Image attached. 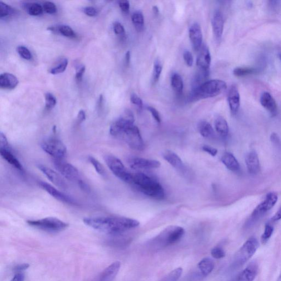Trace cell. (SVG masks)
<instances>
[{"label": "cell", "mask_w": 281, "mask_h": 281, "mask_svg": "<svg viewBox=\"0 0 281 281\" xmlns=\"http://www.w3.org/2000/svg\"><path fill=\"white\" fill-rule=\"evenodd\" d=\"M279 58L281 62V53H280L279 54Z\"/></svg>", "instance_id": "e7e4bbea"}, {"label": "cell", "mask_w": 281, "mask_h": 281, "mask_svg": "<svg viewBox=\"0 0 281 281\" xmlns=\"http://www.w3.org/2000/svg\"><path fill=\"white\" fill-rule=\"evenodd\" d=\"M227 88L225 81L219 80L207 81L194 88L191 96L192 101L214 98L223 93Z\"/></svg>", "instance_id": "3957f363"}, {"label": "cell", "mask_w": 281, "mask_h": 281, "mask_svg": "<svg viewBox=\"0 0 281 281\" xmlns=\"http://www.w3.org/2000/svg\"><path fill=\"white\" fill-rule=\"evenodd\" d=\"M228 103L232 114L238 113L240 106V95L238 87L235 84L232 85L228 93Z\"/></svg>", "instance_id": "ac0fdd59"}, {"label": "cell", "mask_w": 281, "mask_h": 281, "mask_svg": "<svg viewBox=\"0 0 281 281\" xmlns=\"http://www.w3.org/2000/svg\"><path fill=\"white\" fill-rule=\"evenodd\" d=\"M268 6L271 11L278 12L281 8V2L279 1H270Z\"/></svg>", "instance_id": "681fc988"}, {"label": "cell", "mask_w": 281, "mask_h": 281, "mask_svg": "<svg viewBox=\"0 0 281 281\" xmlns=\"http://www.w3.org/2000/svg\"><path fill=\"white\" fill-rule=\"evenodd\" d=\"M278 281H281V273L280 274V277H279Z\"/></svg>", "instance_id": "03108f58"}, {"label": "cell", "mask_w": 281, "mask_h": 281, "mask_svg": "<svg viewBox=\"0 0 281 281\" xmlns=\"http://www.w3.org/2000/svg\"><path fill=\"white\" fill-rule=\"evenodd\" d=\"M41 147L43 151L54 159L64 158L67 152L65 144L61 140L54 138L43 140Z\"/></svg>", "instance_id": "30bf717a"}, {"label": "cell", "mask_w": 281, "mask_h": 281, "mask_svg": "<svg viewBox=\"0 0 281 281\" xmlns=\"http://www.w3.org/2000/svg\"><path fill=\"white\" fill-rule=\"evenodd\" d=\"M148 110L149 111L150 113L153 116V117L156 121L157 122L160 123L161 122V118L160 117L159 113L157 109H155L154 108L152 107V106H148L147 107Z\"/></svg>", "instance_id": "f907efd6"}, {"label": "cell", "mask_w": 281, "mask_h": 281, "mask_svg": "<svg viewBox=\"0 0 281 281\" xmlns=\"http://www.w3.org/2000/svg\"><path fill=\"white\" fill-rule=\"evenodd\" d=\"M15 9L7 4L0 2V17L1 18L7 17L15 13Z\"/></svg>", "instance_id": "e575fe53"}, {"label": "cell", "mask_w": 281, "mask_h": 281, "mask_svg": "<svg viewBox=\"0 0 281 281\" xmlns=\"http://www.w3.org/2000/svg\"><path fill=\"white\" fill-rule=\"evenodd\" d=\"M130 101L133 105H137L140 108H141L143 106L142 100L137 95L133 94L131 95Z\"/></svg>", "instance_id": "c3c4849f"}, {"label": "cell", "mask_w": 281, "mask_h": 281, "mask_svg": "<svg viewBox=\"0 0 281 281\" xmlns=\"http://www.w3.org/2000/svg\"><path fill=\"white\" fill-rule=\"evenodd\" d=\"M259 246V242L254 237L247 240L237 252L235 259V265L239 266L246 263L256 253Z\"/></svg>", "instance_id": "52a82bcc"}, {"label": "cell", "mask_w": 281, "mask_h": 281, "mask_svg": "<svg viewBox=\"0 0 281 281\" xmlns=\"http://www.w3.org/2000/svg\"><path fill=\"white\" fill-rule=\"evenodd\" d=\"M198 268H199L201 273L204 276L210 275L214 268V263L210 258L203 259L199 263H198Z\"/></svg>", "instance_id": "f546056e"}, {"label": "cell", "mask_w": 281, "mask_h": 281, "mask_svg": "<svg viewBox=\"0 0 281 281\" xmlns=\"http://www.w3.org/2000/svg\"><path fill=\"white\" fill-rule=\"evenodd\" d=\"M214 125L216 132L222 138H226L229 135L228 123L224 117L218 115L215 119Z\"/></svg>", "instance_id": "83f0119b"}, {"label": "cell", "mask_w": 281, "mask_h": 281, "mask_svg": "<svg viewBox=\"0 0 281 281\" xmlns=\"http://www.w3.org/2000/svg\"><path fill=\"white\" fill-rule=\"evenodd\" d=\"M45 105L47 110H51L55 107L57 104V100L54 95L48 93L45 95Z\"/></svg>", "instance_id": "60d3db41"}, {"label": "cell", "mask_w": 281, "mask_h": 281, "mask_svg": "<svg viewBox=\"0 0 281 281\" xmlns=\"http://www.w3.org/2000/svg\"><path fill=\"white\" fill-rule=\"evenodd\" d=\"M278 201V196L275 192H270L266 195L265 199L256 207L250 217L249 221V225H251L252 223L257 220L259 218L262 216L265 213L275 206L276 203Z\"/></svg>", "instance_id": "7c38bea8"}, {"label": "cell", "mask_w": 281, "mask_h": 281, "mask_svg": "<svg viewBox=\"0 0 281 281\" xmlns=\"http://www.w3.org/2000/svg\"><path fill=\"white\" fill-rule=\"evenodd\" d=\"M38 169L47 177L48 180L51 181L53 184L61 189H67L68 187L67 184L60 173H57L55 171L52 170L43 165L39 164L37 166Z\"/></svg>", "instance_id": "5bb4252c"}, {"label": "cell", "mask_w": 281, "mask_h": 281, "mask_svg": "<svg viewBox=\"0 0 281 281\" xmlns=\"http://www.w3.org/2000/svg\"><path fill=\"white\" fill-rule=\"evenodd\" d=\"M171 84L173 90L177 94H181L183 89V82L180 75L174 73L172 76Z\"/></svg>", "instance_id": "4dcf8cb0"}, {"label": "cell", "mask_w": 281, "mask_h": 281, "mask_svg": "<svg viewBox=\"0 0 281 281\" xmlns=\"http://www.w3.org/2000/svg\"><path fill=\"white\" fill-rule=\"evenodd\" d=\"M163 157L171 166L179 172L185 171V167L181 159L177 154L171 151H166L163 152Z\"/></svg>", "instance_id": "603a6c76"}, {"label": "cell", "mask_w": 281, "mask_h": 281, "mask_svg": "<svg viewBox=\"0 0 281 281\" xmlns=\"http://www.w3.org/2000/svg\"><path fill=\"white\" fill-rule=\"evenodd\" d=\"M42 7L43 11L48 14H55L57 12V7L55 3L46 1L43 3Z\"/></svg>", "instance_id": "ee69618b"}, {"label": "cell", "mask_w": 281, "mask_h": 281, "mask_svg": "<svg viewBox=\"0 0 281 281\" xmlns=\"http://www.w3.org/2000/svg\"><path fill=\"white\" fill-rule=\"evenodd\" d=\"M38 184H39V186L43 190L46 191V192L55 198L56 200L70 205H77V202L74 198L66 195L64 192L58 190L57 189L51 186L50 184L43 181H40Z\"/></svg>", "instance_id": "4fadbf2b"}, {"label": "cell", "mask_w": 281, "mask_h": 281, "mask_svg": "<svg viewBox=\"0 0 281 281\" xmlns=\"http://www.w3.org/2000/svg\"><path fill=\"white\" fill-rule=\"evenodd\" d=\"M58 34L68 37L73 38L76 36L75 33L72 28L66 25L58 26Z\"/></svg>", "instance_id": "d590c367"}, {"label": "cell", "mask_w": 281, "mask_h": 281, "mask_svg": "<svg viewBox=\"0 0 281 281\" xmlns=\"http://www.w3.org/2000/svg\"><path fill=\"white\" fill-rule=\"evenodd\" d=\"M270 139H271V142H272L273 143L275 144L276 145V146H280V145L281 144V140H280V138L279 137V136L278 135V134H276L275 133H273V134H271Z\"/></svg>", "instance_id": "6f0895ef"}, {"label": "cell", "mask_w": 281, "mask_h": 281, "mask_svg": "<svg viewBox=\"0 0 281 281\" xmlns=\"http://www.w3.org/2000/svg\"><path fill=\"white\" fill-rule=\"evenodd\" d=\"M163 70V66L160 61L157 60L154 63L153 71V81L156 83L161 76L162 71Z\"/></svg>", "instance_id": "ab89813d"}, {"label": "cell", "mask_w": 281, "mask_h": 281, "mask_svg": "<svg viewBox=\"0 0 281 281\" xmlns=\"http://www.w3.org/2000/svg\"><path fill=\"white\" fill-rule=\"evenodd\" d=\"M121 266L119 261H115L105 268L101 273L99 281H113L118 274Z\"/></svg>", "instance_id": "d4e9b609"}, {"label": "cell", "mask_w": 281, "mask_h": 281, "mask_svg": "<svg viewBox=\"0 0 281 281\" xmlns=\"http://www.w3.org/2000/svg\"><path fill=\"white\" fill-rule=\"evenodd\" d=\"M198 129L203 138H212L215 137L214 129L210 123L207 121H201L198 125Z\"/></svg>", "instance_id": "f1b7e54d"}, {"label": "cell", "mask_w": 281, "mask_h": 281, "mask_svg": "<svg viewBox=\"0 0 281 281\" xmlns=\"http://www.w3.org/2000/svg\"><path fill=\"white\" fill-rule=\"evenodd\" d=\"M25 276L21 273H18L14 275L11 281H24Z\"/></svg>", "instance_id": "91938a15"}, {"label": "cell", "mask_w": 281, "mask_h": 281, "mask_svg": "<svg viewBox=\"0 0 281 281\" xmlns=\"http://www.w3.org/2000/svg\"><path fill=\"white\" fill-rule=\"evenodd\" d=\"M211 254L213 258L216 259H220L224 258L225 252L221 247L215 246L211 251Z\"/></svg>", "instance_id": "f6af8a7d"}, {"label": "cell", "mask_w": 281, "mask_h": 281, "mask_svg": "<svg viewBox=\"0 0 281 281\" xmlns=\"http://www.w3.org/2000/svg\"><path fill=\"white\" fill-rule=\"evenodd\" d=\"M30 267V265L28 264H23L17 265L14 268V271L17 273H21L22 271L27 270Z\"/></svg>", "instance_id": "9f6ffc18"}, {"label": "cell", "mask_w": 281, "mask_h": 281, "mask_svg": "<svg viewBox=\"0 0 281 281\" xmlns=\"http://www.w3.org/2000/svg\"><path fill=\"white\" fill-rule=\"evenodd\" d=\"M88 159L89 161L92 165H93L96 172L98 173L99 175L102 176H105V171L103 165H102L100 162L98 161V160L93 157L90 156L89 157Z\"/></svg>", "instance_id": "8d00e7d4"}, {"label": "cell", "mask_w": 281, "mask_h": 281, "mask_svg": "<svg viewBox=\"0 0 281 281\" xmlns=\"http://www.w3.org/2000/svg\"><path fill=\"white\" fill-rule=\"evenodd\" d=\"M17 50L19 56L23 58V59L26 60H31L32 59V53L27 47L21 46L18 47Z\"/></svg>", "instance_id": "7bdbcfd3"}, {"label": "cell", "mask_w": 281, "mask_h": 281, "mask_svg": "<svg viewBox=\"0 0 281 281\" xmlns=\"http://www.w3.org/2000/svg\"><path fill=\"white\" fill-rule=\"evenodd\" d=\"M0 154L1 157L5 160L12 166L15 168L17 170L23 171L24 170L22 164L19 162L18 158L12 153L10 147L7 148H0Z\"/></svg>", "instance_id": "cb8c5ba5"}, {"label": "cell", "mask_w": 281, "mask_h": 281, "mask_svg": "<svg viewBox=\"0 0 281 281\" xmlns=\"http://www.w3.org/2000/svg\"><path fill=\"white\" fill-rule=\"evenodd\" d=\"M113 30L116 35H125V29L122 24L118 22H115L113 24Z\"/></svg>", "instance_id": "bcb514c9"}, {"label": "cell", "mask_w": 281, "mask_h": 281, "mask_svg": "<svg viewBox=\"0 0 281 281\" xmlns=\"http://www.w3.org/2000/svg\"><path fill=\"white\" fill-rule=\"evenodd\" d=\"M68 64H69V61L67 59L63 60L59 65L50 70V73L53 75L62 73L66 70Z\"/></svg>", "instance_id": "74e56055"}, {"label": "cell", "mask_w": 281, "mask_h": 281, "mask_svg": "<svg viewBox=\"0 0 281 281\" xmlns=\"http://www.w3.org/2000/svg\"><path fill=\"white\" fill-rule=\"evenodd\" d=\"M202 149L203 151L210 154L212 157H215L217 154V150L212 147L211 146H208V145H205L202 147Z\"/></svg>", "instance_id": "816d5d0a"}, {"label": "cell", "mask_w": 281, "mask_h": 281, "mask_svg": "<svg viewBox=\"0 0 281 281\" xmlns=\"http://www.w3.org/2000/svg\"><path fill=\"white\" fill-rule=\"evenodd\" d=\"M105 162L114 175L125 182H132L133 174L129 172L120 160L113 155H106Z\"/></svg>", "instance_id": "8992f818"}, {"label": "cell", "mask_w": 281, "mask_h": 281, "mask_svg": "<svg viewBox=\"0 0 281 281\" xmlns=\"http://www.w3.org/2000/svg\"><path fill=\"white\" fill-rule=\"evenodd\" d=\"M182 271V268H177L166 276L162 281H177L180 278Z\"/></svg>", "instance_id": "f35d334b"}, {"label": "cell", "mask_w": 281, "mask_h": 281, "mask_svg": "<svg viewBox=\"0 0 281 281\" xmlns=\"http://www.w3.org/2000/svg\"><path fill=\"white\" fill-rule=\"evenodd\" d=\"M130 57H131L130 52L128 51L127 53H126L125 58V65L127 66H129L130 64Z\"/></svg>", "instance_id": "6125c7cd"}, {"label": "cell", "mask_w": 281, "mask_h": 281, "mask_svg": "<svg viewBox=\"0 0 281 281\" xmlns=\"http://www.w3.org/2000/svg\"><path fill=\"white\" fill-rule=\"evenodd\" d=\"M258 72V71L253 68L238 67L234 70L233 73L236 76L242 77L256 74Z\"/></svg>", "instance_id": "836d02e7"}, {"label": "cell", "mask_w": 281, "mask_h": 281, "mask_svg": "<svg viewBox=\"0 0 281 281\" xmlns=\"http://www.w3.org/2000/svg\"><path fill=\"white\" fill-rule=\"evenodd\" d=\"M53 162L56 170L67 180L77 183L81 180L79 171L72 164L63 159H54Z\"/></svg>", "instance_id": "8fae6325"}, {"label": "cell", "mask_w": 281, "mask_h": 281, "mask_svg": "<svg viewBox=\"0 0 281 281\" xmlns=\"http://www.w3.org/2000/svg\"><path fill=\"white\" fill-rule=\"evenodd\" d=\"M85 71V67L81 66L76 69L75 79L77 82H80L82 80V76L84 74Z\"/></svg>", "instance_id": "f5cc1de1"}, {"label": "cell", "mask_w": 281, "mask_h": 281, "mask_svg": "<svg viewBox=\"0 0 281 281\" xmlns=\"http://www.w3.org/2000/svg\"><path fill=\"white\" fill-rule=\"evenodd\" d=\"M245 162L247 169L251 175H256L260 171V161L258 155L255 151H251L246 154Z\"/></svg>", "instance_id": "44dd1931"}, {"label": "cell", "mask_w": 281, "mask_h": 281, "mask_svg": "<svg viewBox=\"0 0 281 281\" xmlns=\"http://www.w3.org/2000/svg\"><path fill=\"white\" fill-rule=\"evenodd\" d=\"M84 12L87 16L90 17H95L98 14V11L93 7H86L84 8Z\"/></svg>", "instance_id": "11a10c76"}, {"label": "cell", "mask_w": 281, "mask_h": 281, "mask_svg": "<svg viewBox=\"0 0 281 281\" xmlns=\"http://www.w3.org/2000/svg\"><path fill=\"white\" fill-rule=\"evenodd\" d=\"M85 224L91 228L112 235H118L138 227V220L125 217H95L85 218Z\"/></svg>", "instance_id": "6da1fadb"}, {"label": "cell", "mask_w": 281, "mask_h": 281, "mask_svg": "<svg viewBox=\"0 0 281 281\" xmlns=\"http://www.w3.org/2000/svg\"><path fill=\"white\" fill-rule=\"evenodd\" d=\"M18 83L17 77L11 73L4 72L0 75V87L2 89L12 90L16 88Z\"/></svg>", "instance_id": "484cf974"}, {"label": "cell", "mask_w": 281, "mask_h": 281, "mask_svg": "<svg viewBox=\"0 0 281 281\" xmlns=\"http://www.w3.org/2000/svg\"><path fill=\"white\" fill-rule=\"evenodd\" d=\"M77 118L79 123L84 122L86 119V114L85 111L83 110H80L78 114H77Z\"/></svg>", "instance_id": "680465c9"}, {"label": "cell", "mask_w": 281, "mask_h": 281, "mask_svg": "<svg viewBox=\"0 0 281 281\" xmlns=\"http://www.w3.org/2000/svg\"><path fill=\"white\" fill-rule=\"evenodd\" d=\"M119 6L122 11L125 13H128L130 9V3L127 0H122L119 2Z\"/></svg>", "instance_id": "db71d44e"}, {"label": "cell", "mask_w": 281, "mask_h": 281, "mask_svg": "<svg viewBox=\"0 0 281 281\" xmlns=\"http://www.w3.org/2000/svg\"><path fill=\"white\" fill-rule=\"evenodd\" d=\"M258 266L252 263L236 276L234 281H253L258 273Z\"/></svg>", "instance_id": "7402d4cb"}, {"label": "cell", "mask_w": 281, "mask_h": 281, "mask_svg": "<svg viewBox=\"0 0 281 281\" xmlns=\"http://www.w3.org/2000/svg\"><path fill=\"white\" fill-rule=\"evenodd\" d=\"M212 27L214 35L217 40L221 39L224 28V19L222 14L216 11L213 14L212 18Z\"/></svg>", "instance_id": "d6986e66"}, {"label": "cell", "mask_w": 281, "mask_h": 281, "mask_svg": "<svg viewBox=\"0 0 281 281\" xmlns=\"http://www.w3.org/2000/svg\"><path fill=\"white\" fill-rule=\"evenodd\" d=\"M129 166L133 169H152L158 168L161 163L156 160L136 157L129 160Z\"/></svg>", "instance_id": "9a60e30c"}, {"label": "cell", "mask_w": 281, "mask_h": 281, "mask_svg": "<svg viewBox=\"0 0 281 281\" xmlns=\"http://www.w3.org/2000/svg\"><path fill=\"white\" fill-rule=\"evenodd\" d=\"M135 118L132 111L126 109L120 117L111 125L109 132L114 137H120L126 130L134 125Z\"/></svg>", "instance_id": "ba28073f"}, {"label": "cell", "mask_w": 281, "mask_h": 281, "mask_svg": "<svg viewBox=\"0 0 281 281\" xmlns=\"http://www.w3.org/2000/svg\"><path fill=\"white\" fill-rule=\"evenodd\" d=\"M120 137L129 147L136 151H142L144 148V143L141 135L139 129L135 125L131 126L126 130Z\"/></svg>", "instance_id": "9c48e42d"}, {"label": "cell", "mask_w": 281, "mask_h": 281, "mask_svg": "<svg viewBox=\"0 0 281 281\" xmlns=\"http://www.w3.org/2000/svg\"><path fill=\"white\" fill-rule=\"evenodd\" d=\"M28 225L43 231L57 233L66 230L69 227V224L56 217H46L43 219L28 220Z\"/></svg>", "instance_id": "5b68a950"}, {"label": "cell", "mask_w": 281, "mask_h": 281, "mask_svg": "<svg viewBox=\"0 0 281 281\" xmlns=\"http://www.w3.org/2000/svg\"><path fill=\"white\" fill-rule=\"evenodd\" d=\"M260 104L264 108L275 117L278 114V105L276 101L268 92H264L260 97Z\"/></svg>", "instance_id": "ffe728a7"}, {"label": "cell", "mask_w": 281, "mask_h": 281, "mask_svg": "<svg viewBox=\"0 0 281 281\" xmlns=\"http://www.w3.org/2000/svg\"><path fill=\"white\" fill-rule=\"evenodd\" d=\"M274 232V227L270 224H266L265 227L264 234L261 236V241L263 244L267 242L272 236Z\"/></svg>", "instance_id": "b9f144b4"}, {"label": "cell", "mask_w": 281, "mask_h": 281, "mask_svg": "<svg viewBox=\"0 0 281 281\" xmlns=\"http://www.w3.org/2000/svg\"><path fill=\"white\" fill-rule=\"evenodd\" d=\"M197 59V66L203 71H208L211 64V58L209 48L202 45Z\"/></svg>", "instance_id": "2e32d148"}, {"label": "cell", "mask_w": 281, "mask_h": 281, "mask_svg": "<svg viewBox=\"0 0 281 281\" xmlns=\"http://www.w3.org/2000/svg\"><path fill=\"white\" fill-rule=\"evenodd\" d=\"M189 36L194 50L199 51L203 42V33L199 24L195 23L192 24L189 30Z\"/></svg>", "instance_id": "e0dca14e"}, {"label": "cell", "mask_w": 281, "mask_h": 281, "mask_svg": "<svg viewBox=\"0 0 281 281\" xmlns=\"http://www.w3.org/2000/svg\"><path fill=\"white\" fill-rule=\"evenodd\" d=\"M183 57L184 61H185L186 65L188 67H192L193 65L194 59L191 52L189 51L184 52Z\"/></svg>", "instance_id": "7dc6e473"}, {"label": "cell", "mask_w": 281, "mask_h": 281, "mask_svg": "<svg viewBox=\"0 0 281 281\" xmlns=\"http://www.w3.org/2000/svg\"><path fill=\"white\" fill-rule=\"evenodd\" d=\"M131 183L134 184L145 195L154 199L161 200L165 197L164 190L161 184L145 174H133L132 182Z\"/></svg>", "instance_id": "7a4b0ae2"}, {"label": "cell", "mask_w": 281, "mask_h": 281, "mask_svg": "<svg viewBox=\"0 0 281 281\" xmlns=\"http://www.w3.org/2000/svg\"><path fill=\"white\" fill-rule=\"evenodd\" d=\"M281 220V206L279 208V210L277 212H276V214L271 219V221L273 222L278 221Z\"/></svg>", "instance_id": "94428289"}, {"label": "cell", "mask_w": 281, "mask_h": 281, "mask_svg": "<svg viewBox=\"0 0 281 281\" xmlns=\"http://www.w3.org/2000/svg\"><path fill=\"white\" fill-rule=\"evenodd\" d=\"M24 7L31 16H39L43 12L42 6L37 3H27L24 4Z\"/></svg>", "instance_id": "d6a6232c"}, {"label": "cell", "mask_w": 281, "mask_h": 281, "mask_svg": "<svg viewBox=\"0 0 281 281\" xmlns=\"http://www.w3.org/2000/svg\"><path fill=\"white\" fill-rule=\"evenodd\" d=\"M221 162L229 170L236 172L240 170V164L237 159L230 152H225L222 155Z\"/></svg>", "instance_id": "4316f807"}, {"label": "cell", "mask_w": 281, "mask_h": 281, "mask_svg": "<svg viewBox=\"0 0 281 281\" xmlns=\"http://www.w3.org/2000/svg\"><path fill=\"white\" fill-rule=\"evenodd\" d=\"M153 11L155 14H158L159 12L158 7L157 6H154L153 7Z\"/></svg>", "instance_id": "be15d7a7"}, {"label": "cell", "mask_w": 281, "mask_h": 281, "mask_svg": "<svg viewBox=\"0 0 281 281\" xmlns=\"http://www.w3.org/2000/svg\"><path fill=\"white\" fill-rule=\"evenodd\" d=\"M185 232V230L182 227L169 226L153 240L152 246L154 248L161 249L176 244L181 240Z\"/></svg>", "instance_id": "277c9868"}, {"label": "cell", "mask_w": 281, "mask_h": 281, "mask_svg": "<svg viewBox=\"0 0 281 281\" xmlns=\"http://www.w3.org/2000/svg\"><path fill=\"white\" fill-rule=\"evenodd\" d=\"M132 19L136 30L139 32L142 31L144 26V19L142 13L139 11L135 12L133 14Z\"/></svg>", "instance_id": "1f68e13d"}]
</instances>
